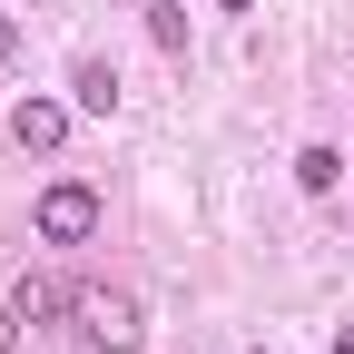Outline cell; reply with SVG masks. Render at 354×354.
Segmentation results:
<instances>
[{
  "mask_svg": "<svg viewBox=\"0 0 354 354\" xmlns=\"http://www.w3.org/2000/svg\"><path fill=\"white\" fill-rule=\"evenodd\" d=\"M216 10H256V0H216Z\"/></svg>",
  "mask_w": 354,
  "mask_h": 354,
  "instance_id": "cell-11",
  "label": "cell"
},
{
  "mask_svg": "<svg viewBox=\"0 0 354 354\" xmlns=\"http://www.w3.org/2000/svg\"><path fill=\"white\" fill-rule=\"evenodd\" d=\"M69 109L109 118V109H118V69H109V59H79V69H69Z\"/></svg>",
  "mask_w": 354,
  "mask_h": 354,
  "instance_id": "cell-5",
  "label": "cell"
},
{
  "mask_svg": "<svg viewBox=\"0 0 354 354\" xmlns=\"http://www.w3.org/2000/svg\"><path fill=\"white\" fill-rule=\"evenodd\" d=\"M335 354H354V325H344V335H335Z\"/></svg>",
  "mask_w": 354,
  "mask_h": 354,
  "instance_id": "cell-10",
  "label": "cell"
},
{
  "mask_svg": "<svg viewBox=\"0 0 354 354\" xmlns=\"http://www.w3.org/2000/svg\"><path fill=\"white\" fill-rule=\"evenodd\" d=\"M0 59H20V20L10 10H0Z\"/></svg>",
  "mask_w": 354,
  "mask_h": 354,
  "instance_id": "cell-9",
  "label": "cell"
},
{
  "mask_svg": "<svg viewBox=\"0 0 354 354\" xmlns=\"http://www.w3.org/2000/svg\"><path fill=\"white\" fill-rule=\"evenodd\" d=\"M10 138H20L30 158H59V138H69V109H59V99H20V109H10Z\"/></svg>",
  "mask_w": 354,
  "mask_h": 354,
  "instance_id": "cell-3",
  "label": "cell"
},
{
  "mask_svg": "<svg viewBox=\"0 0 354 354\" xmlns=\"http://www.w3.org/2000/svg\"><path fill=\"white\" fill-rule=\"evenodd\" d=\"M79 335L99 344V354H138V295H118V286H79Z\"/></svg>",
  "mask_w": 354,
  "mask_h": 354,
  "instance_id": "cell-1",
  "label": "cell"
},
{
  "mask_svg": "<svg viewBox=\"0 0 354 354\" xmlns=\"http://www.w3.org/2000/svg\"><path fill=\"white\" fill-rule=\"evenodd\" d=\"M0 354H20V305H0Z\"/></svg>",
  "mask_w": 354,
  "mask_h": 354,
  "instance_id": "cell-8",
  "label": "cell"
},
{
  "mask_svg": "<svg viewBox=\"0 0 354 354\" xmlns=\"http://www.w3.org/2000/svg\"><path fill=\"white\" fill-rule=\"evenodd\" d=\"M39 236H50V246H88V236H99V187L59 177V187L39 197Z\"/></svg>",
  "mask_w": 354,
  "mask_h": 354,
  "instance_id": "cell-2",
  "label": "cell"
},
{
  "mask_svg": "<svg viewBox=\"0 0 354 354\" xmlns=\"http://www.w3.org/2000/svg\"><path fill=\"white\" fill-rule=\"evenodd\" d=\"M148 39L158 50H187V0H148Z\"/></svg>",
  "mask_w": 354,
  "mask_h": 354,
  "instance_id": "cell-7",
  "label": "cell"
},
{
  "mask_svg": "<svg viewBox=\"0 0 354 354\" xmlns=\"http://www.w3.org/2000/svg\"><path fill=\"white\" fill-rule=\"evenodd\" d=\"M10 305H20V325H59V315H79V286H59V276H20Z\"/></svg>",
  "mask_w": 354,
  "mask_h": 354,
  "instance_id": "cell-4",
  "label": "cell"
},
{
  "mask_svg": "<svg viewBox=\"0 0 354 354\" xmlns=\"http://www.w3.org/2000/svg\"><path fill=\"white\" fill-rule=\"evenodd\" d=\"M335 177H344V158H335V148H295V187H305V197H325Z\"/></svg>",
  "mask_w": 354,
  "mask_h": 354,
  "instance_id": "cell-6",
  "label": "cell"
}]
</instances>
